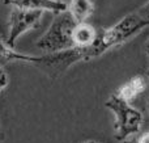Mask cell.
Here are the masks:
<instances>
[{"label":"cell","mask_w":149,"mask_h":143,"mask_svg":"<svg viewBox=\"0 0 149 143\" xmlns=\"http://www.w3.org/2000/svg\"><path fill=\"white\" fill-rule=\"evenodd\" d=\"M98 36H100V30L94 28L93 25L85 22H79L73 29L72 39L74 47H80V49H88L92 47L95 43Z\"/></svg>","instance_id":"ba28073f"},{"label":"cell","mask_w":149,"mask_h":143,"mask_svg":"<svg viewBox=\"0 0 149 143\" xmlns=\"http://www.w3.org/2000/svg\"><path fill=\"white\" fill-rule=\"evenodd\" d=\"M105 107L115 117L114 121V137L118 141L136 135L140 133L144 123V116L132 104L120 99L118 95L113 93L105 102Z\"/></svg>","instance_id":"277c9868"},{"label":"cell","mask_w":149,"mask_h":143,"mask_svg":"<svg viewBox=\"0 0 149 143\" xmlns=\"http://www.w3.org/2000/svg\"><path fill=\"white\" fill-rule=\"evenodd\" d=\"M137 141H139V143H149V130L137 135Z\"/></svg>","instance_id":"4fadbf2b"},{"label":"cell","mask_w":149,"mask_h":143,"mask_svg":"<svg viewBox=\"0 0 149 143\" xmlns=\"http://www.w3.org/2000/svg\"><path fill=\"white\" fill-rule=\"evenodd\" d=\"M5 4L12 7L25 8V9L42 11V12L59 13L68 8V4L63 0H4Z\"/></svg>","instance_id":"52a82bcc"},{"label":"cell","mask_w":149,"mask_h":143,"mask_svg":"<svg viewBox=\"0 0 149 143\" xmlns=\"http://www.w3.org/2000/svg\"><path fill=\"white\" fill-rule=\"evenodd\" d=\"M8 84H9V78H8L7 71H4V72L0 74V93L7 88Z\"/></svg>","instance_id":"7c38bea8"},{"label":"cell","mask_w":149,"mask_h":143,"mask_svg":"<svg viewBox=\"0 0 149 143\" xmlns=\"http://www.w3.org/2000/svg\"><path fill=\"white\" fill-rule=\"evenodd\" d=\"M122 143H139V141H137V134L136 135H131L128 137V138L123 139V141H120Z\"/></svg>","instance_id":"5bb4252c"},{"label":"cell","mask_w":149,"mask_h":143,"mask_svg":"<svg viewBox=\"0 0 149 143\" xmlns=\"http://www.w3.org/2000/svg\"><path fill=\"white\" fill-rule=\"evenodd\" d=\"M43 12L34 9L12 7L8 18V37L5 39L10 49H15L17 39L26 32L37 29L42 20Z\"/></svg>","instance_id":"5b68a950"},{"label":"cell","mask_w":149,"mask_h":143,"mask_svg":"<svg viewBox=\"0 0 149 143\" xmlns=\"http://www.w3.org/2000/svg\"><path fill=\"white\" fill-rule=\"evenodd\" d=\"M145 53H147V57L149 59V39L147 41V43H145Z\"/></svg>","instance_id":"2e32d148"},{"label":"cell","mask_w":149,"mask_h":143,"mask_svg":"<svg viewBox=\"0 0 149 143\" xmlns=\"http://www.w3.org/2000/svg\"><path fill=\"white\" fill-rule=\"evenodd\" d=\"M12 51H13V49H10V47L7 45V42H5L4 39L0 37V55H1V57H4L5 59H7L8 63H10L9 62V55L12 54Z\"/></svg>","instance_id":"30bf717a"},{"label":"cell","mask_w":149,"mask_h":143,"mask_svg":"<svg viewBox=\"0 0 149 143\" xmlns=\"http://www.w3.org/2000/svg\"><path fill=\"white\" fill-rule=\"evenodd\" d=\"M149 89V81L145 75H136L128 81L120 86L115 95H118L120 99L126 100L130 104H134L139 97H141Z\"/></svg>","instance_id":"8992f818"},{"label":"cell","mask_w":149,"mask_h":143,"mask_svg":"<svg viewBox=\"0 0 149 143\" xmlns=\"http://www.w3.org/2000/svg\"><path fill=\"white\" fill-rule=\"evenodd\" d=\"M4 138H5V134H4V131H3V130H0V143H3V142H4Z\"/></svg>","instance_id":"e0dca14e"},{"label":"cell","mask_w":149,"mask_h":143,"mask_svg":"<svg viewBox=\"0 0 149 143\" xmlns=\"http://www.w3.org/2000/svg\"><path fill=\"white\" fill-rule=\"evenodd\" d=\"M90 59L92 58L89 54V49L80 47H71L55 53H43V55H25L13 50L9 57L10 62H24L33 64L37 70L43 72L51 80L62 78L76 63L86 62Z\"/></svg>","instance_id":"6da1fadb"},{"label":"cell","mask_w":149,"mask_h":143,"mask_svg":"<svg viewBox=\"0 0 149 143\" xmlns=\"http://www.w3.org/2000/svg\"><path fill=\"white\" fill-rule=\"evenodd\" d=\"M137 13H139V15L141 16L145 21H148L149 22V0L145 3L144 5H143V7H140L139 9H137Z\"/></svg>","instance_id":"8fae6325"},{"label":"cell","mask_w":149,"mask_h":143,"mask_svg":"<svg viewBox=\"0 0 149 143\" xmlns=\"http://www.w3.org/2000/svg\"><path fill=\"white\" fill-rule=\"evenodd\" d=\"M0 130H3V129H1V125H0Z\"/></svg>","instance_id":"ffe728a7"},{"label":"cell","mask_w":149,"mask_h":143,"mask_svg":"<svg viewBox=\"0 0 149 143\" xmlns=\"http://www.w3.org/2000/svg\"><path fill=\"white\" fill-rule=\"evenodd\" d=\"M81 143H98V142L93 141V139H89V141H84V142H81Z\"/></svg>","instance_id":"ac0fdd59"},{"label":"cell","mask_w":149,"mask_h":143,"mask_svg":"<svg viewBox=\"0 0 149 143\" xmlns=\"http://www.w3.org/2000/svg\"><path fill=\"white\" fill-rule=\"evenodd\" d=\"M4 66H5L4 60H3V59H1V58H0V74H1V72H4V71H5Z\"/></svg>","instance_id":"9a60e30c"},{"label":"cell","mask_w":149,"mask_h":143,"mask_svg":"<svg viewBox=\"0 0 149 143\" xmlns=\"http://www.w3.org/2000/svg\"><path fill=\"white\" fill-rule=\"evenodd\" d=\"M76 25V20L68 12V9L55 13L51 25L36 42V46L42 53H55L74 47L72 33Z\"/></svg>","instance_id":"3957f363"},{"label":"cell","mask_w":149,"mask_h":143,"mask_svg":"<svg viewBox=\"0 0 149 143\" xmlns=\"http://www.w3.org/2000/svg\"><path fill=\"white\" fill-rule=\"evenodd\" d=\"M145 76H147V79H148V81H149V70L145 72Z\"/></svg>","instance_id":"d6986e66"},{"label":"cell","mask_w":149,"mask_h":143,"mask_svg":"<svg viewBox=\"0 0 149 143\" xmlns=\"http://www.w3.org/2000/svg\"><path fill=\"white\" fill-rule=\"evenodd\" d=\"M148 25V21H145L137 12H134L123 17L111 28L100 30V36L95 43L92 47H89L92 59L101 57L113 47L124 43L130 38L136 36L139 32H141L144 28H147Z\"/></svg>","instance_id":"7a4b0ae2"},{"label":"cell","mask_w":149,"mask_h":143,"mask_svg":"<svg viewBox=\"0 0 149 143\" xmlns=\"http://www.w3.org/2000/svg\"><path fill=\"white\" fill-rule=\"evenodd\" d=\"M67 9L77 24L85 22L94 12V4L93 0H71Z\"/></svg>","instance_id":"9c48e42d"}]
</instances>
